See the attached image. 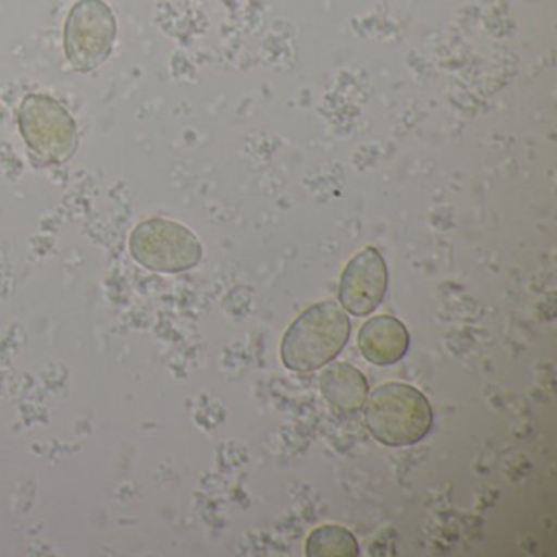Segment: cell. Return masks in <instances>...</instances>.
<instances>
[{"mask_svg":"<svg viewBox=\"0 0 557 557\" xmlns=\"http://www.w3.org/2000/svg\"><path fill=\"white\" fill-rule=\"evenodd\" d=\"M350 332V319L344 308L334 301L318 302L299 314L283 335V364L296 373L319 370L344 350Z\"/></svg>","mask_w":557,"mask_h":557,"instance_id":"obj_1","label":"cell"},{"mask_svg":"<svg viewBox=\"0 0 557 557\" xmlns=\"http://www.w3.org/2000/svg\"><path fill=\"white\" fill-rule=\"evenodd\" d=\"M364 420L374 440L384 446H412L422 442L433 425L429 399L406 383H386L367 397Z\"/></svg>","mask_w":557,"mask_h":557,"instance_id":"obj_2","label":"cell"},{"mask_svg":"<svg viewBox=\"0 0 557 557\" xmlns=\"http://www.w3.org/2000/svg\"><path fill=\"white\" fill-rule=\"evenodd\" d=\"M116 37L113 12L102 0H81L64 32L67 61L79 73H90L109 60Z\"/></svg>","mask_w":557,"mask_h":557,"instance_id":"obj_3","label":"cell"},{"mask_svg":"<svg viewBox=\"0 0 557 557\" xmlns=\"http://www.w3.org/2000/svg\"><path fill=\"white\" fill-rule=\"evenodd\" d=\"M132 253L156 272L177 273L194 269L201 260V244L181 224L165 220L143 223L132 236Z\"/></svg>","mask_w":557,"mask_h":557,"instance_id":"obj_4","label":"cell"},{"mask_svg":"<svg viewBox=\"0 0 557 557\" xmlns=\"http://www.w3.org/2000/svg\"><path fill=\"white\" fill-rule=\"evenodd\" d=\"M25 143L47 162H64L74 154L77 132L70 113L48 96H30L21 109Z\"/></svg>","mask_w":557,"mask_h":557,"instance_id":"obj_5","label":"cell"},{"mask_svg":"<svg viewBox=\"0 0 557 557\" xmlns=\"http://www.w3.org/2000/svg\"><path fill=\"white\" fill-rule=\"evenodd\" d=\"M387 292V265L374 247L358 252L345 267L338 301L348 314L363 318L376 311Z\"/></svg>","mask_w":557,"mask_h":557,"instance_id":"obj_6","label":"cell"},{"mask_svg":"<svg viewBox=\"0 0 557 557\" xmlns=\"http://www.w3.org/2000/svg\"><path fill=\"white\" fill-rule=\"evenodd\" d=\"M358 348L370 363L391 367L406 357L410 347L409 332L399 319L377 315L361 325Z\"/></svg>","mask_w":557,"mask_h":557,"instance_id":"obj_7","label":"cell"},{"mask_svg":"<svg viewBox=\"0 0 557 557\" xmlns=\"http://www.w3.org/2000/svg\"><path fill=\"white\" fill-rule=\"evenodd\" d=\"M321 391L332 406L344 412H357L367 403L370 387L364 374L354 364L338 361L322 371Z\"/></svg>","mask_w":557,"mask_h":557,"instance_id":"obj_8","label":"cell"},{"mask_svg":"<svg viewBox=\"0 0 557 557\" xmlns=\"http://www.w3.org/2000/svg\"><path fill=\"white\" fill-rule=\"evenodd\" d=\"M360 554L357 537L341 524H322L311 531L306 541V556L357 557Z\"/></svg>","mask_w":557,"mask_h":557,"instance_id":"obj_9","label":"cell"}]
</instances>
